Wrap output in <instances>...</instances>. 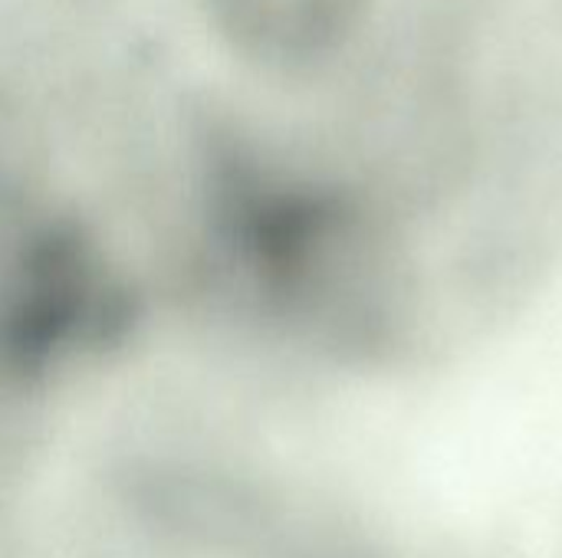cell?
I'll use <instances>...</instances> for the list:
<instances>
[{"mask_svg":"<svg viewBox=\"0 0 562 558\" xmlns=\"http://www.w3.org/2000/svg\"><path fill=\"white\" fill-rule=\"evenodd\" d=\"M82 39L237 187L362 194L562 132V0H89Z\"/></svg>","mask_w":562,"mask_h":558,"instance_id":"cell-1","label":"cell"},{"mask_svg":"<svg viewBox=\"0 0 562 558\" xmlns=\"http://www.w3.org/2000/svg\"><path fill=\"white\" fill-rule=\"evenodd\" d=\"M89 0H0V66H23L72 46Z\"/></svg>","mask_w":562,"mask_h":558,"instance_id":"cell-2","label":"cell"}]
</instances>
